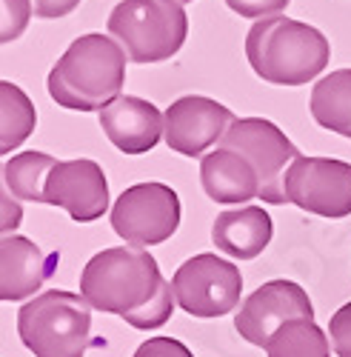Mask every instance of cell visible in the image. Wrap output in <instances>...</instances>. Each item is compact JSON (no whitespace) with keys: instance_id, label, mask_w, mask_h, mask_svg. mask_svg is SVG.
<instances>
[{"instance_id":"1","label":"cell","mask_w":351,"mask_h":357,"mask_svg":"<svg viewBox=\"0 0 351 357\" xmlns=\"http://www.w3.org/2000/svg\"><path fill=\"white\" fill-rule=\"evenodd\" d=\"M129 54L114 38L80 35L46 77L49 98L72 112H103L123 92Z\"/></svg>"},{"instance_id":"2","label":"cell","mask_w":351,"mask_h":357,"mask_svg":"<svg viewBox=\"0 0 351 357\" xmlns=\"http://www.w3.org/2000/svg\"><path fill=\"white\" fill-rule=\"evenodd\" d=\"M246 57L260 80L274 86H303L326 72L332 46L320 29L274 15L254 20L246 35Z\"/></svg>"},{"instance_id":"3","label":"cell","mask_w":351,"mask_h":357,"mask_svg":"<svg viewBox=\"0 0 351 357\" xmlns=\"http://www.w3.org/2000/svg\"><path fill=\"white\" fill-rule=\"evenodd\" d=\"M166 278L157 260L140 246H114L98 252L80 275V294L92 309L120 314L123 320L149 306Z\"/></svg>"},{"instance_id":"4","label":"cell","mask_w":351,"mask_h":357,"mask_svg":"<svg viewBox=\"0 0 351 357\" xmlns=\"http://www.w3.org/2000/svg\"><path fill=\"white\" fill-rule=\"evenodd\" d=\"M17 335L35 357H83L92 346V306L77 291L49 289L20 306Z\"/></svg>"},{"instance_id":"5","label":"cell","mask_w":351,"mask_h":357,"mask_svg":"<svg viewBox=\"0 0 351 357\" xmlns=\"http://www.w3.org/2000/svg\"><path fill=\"white\" fill-rule=\"evenodd\" d=\"M106 26L134 63L169 61L183 49L189 35L180 0H120Z\"/></svg>"},{"instance_id":"6","label":"cell","mask_w":351,"mask_h":357,"mask_svg":"<svg viewBox=\"0 0 351 357\" xmlns=\"http://www.w3.org/2000/svg\"><path fill=\"white\" fill-rule=\"evenodd\" d=\"M223 149L240 152L260 177V200L283 206L286 200V172L300 158L297 146L291 143L280 126L266 117H237L220 140Z\"/></svg>"},{"instance_id":"7","label":"cell","mask_w":351,"mask_h":357,"mask_svg":"<svg viewBox=\"0 0 351 357\" xmlns=\"http://www.w3.org/2000/svg\"><path fill=\"white\" fill-rule=\"evenodd\" d=\"M111 229L129 246L166 243L180 226V197L171 186L149 181L129 186L111 206Z\"/></svg>"},{"instance_id":"8","label":"cell","mask_w":351,"mask_h":357,"mask_svg":"<svg viewBox=\"0 0 351 357\" xmlns=\"http://www.w3.org/2000/svg\"><path fill=\"white\" fill-rule=\"evenodd\" d=\"M174 301L192 317H223L237 309L243 275L231 260L217 255H194L171 278Z\"/></svg>"},{"instance_id":"9","label":"cell","mask_w":351,"mask_h":357,"mask_svg":"<svg viewBox=\"0 0 351 357\" xmlns=\"http://www.w3.org/2000/svg\"><path fill=\"white\" fill-rule=\"evenodd\" d=\"M286 200L297 209L340 220L351 215V163L300 155L286 172Z\"/></svg>"},{"instance_id":"10","label":"cell","mask_w":351,"mask_h":357,"mask_svg":"<svg viewBox=\"0 0 351 357\" xmlns=\"http://www.w3.org/2000/svg\"><path fill=\"white\" fill-rule=\"evenodd\" d=\"M300 317L314 320V306L306 289L295 280H269L243 301L237 317H234V329L246 343L266 349L283 323Z\"/></svg>"},{"instance_id":"11","label":"cell","mask_w":351,"mask_h":357,"mask_svg":"<svg viewBox=\"0 0 351 357\" xmlns=\"http://www.w3.org/2000/svg\"><path fill=\"white\" fill-rule=\"evenodd\" d=\"M234 121L237 117L231 114L228 106L203 95H186L166 109L163 140L171 152L183 158H203V152H209L214 143L223 140Z\"/></svg>"},{"instance_id":"12","label":"cell","mask_w":351,"mask_h":357,"mask_svg":"<svg viewBox=\"0 0 351 357\" xmlns=\"http://www.w3.org/2000/svg\"><path fill=\"white\" fill-rule=\"evenodd\" d=\"M43 203L61 206L77 223H92L109 209V181L100 163L89 158L77 160H57L49 172Z\"/></svg>"},{"instance_id":"13","label":"cell","mask_w":351,"mask_h":357,"mask_svg":"<svg viewBox=\"0 0 351 357\" xmlns=\"http://www.w3.org/2000/svg\"><path fill=\"white\" fill-rule=\"evenodd\" d=\"M100 129L123 155H146L166 135V114L152 100L120 95L100 112Z\"/></svg>"},{"instance_id":"14","label":"cell","mask_w":351,"mask_h":357,"mask_svg":"<svg viewBox=\"0 0 351 357\" xmlns=\"http://www.w3.org/2000/svg\"><path fill=\"white\" fill-rule=\"evenodd\" d=\"M57 269V255L43 252L35 241L3 234L0 243V301L15 303L32 297Z\"/></svg>"},{"instance_id":"15","label":"cell","mask_w":351,"mask_h":357,"mask_svg":"<svg viewBox=\"0 0 351 357\" xmlns=\"http://www.w3.org/2000/svg\"><path fill=\"white\" fill-rule=\"evenodd\" d=\"M200 183L214 203H249L260 197V177L254 166L231 149H214L200 160Z\"/></svg>"},{"instance_id":"16","label":"cell","mask_w":351,"mask_h":357,"mask_svg":"<svg viewBox=\"0 0 351 357\" xmlns=\"http://www.w3.org/2000/svg\"><path fill=\"white\" fill-rule=\"evenodd\" d=\"M272 234H274V226L266 209L240 206V209H228L214 218L212 243L234 260H254L272 243Z\"/></svg>"},{"instance_id":"17","label":"cell","mask_w":351,"mask_h":357,"mask_svg":"<svg viewBox=\"0 0 351 357\" xmlns=\"http://www.w3.org/2000/svg\"><path fill=\"white\" fill-rule=\"evenodd\" d=\"M309 109L317 126L351 137V69H337L320 77L311 89Z\"/></svg>"},{"instance_id":"18","label":"cell","mask_w":351,"mask_h":357,"mask_svg":"<svg viewBox=\"0 0 351 357\" xmlns=\"http://www.w3.org/2000/svg\"><path fill=\"white\" fill-rule=\"evenodd\" d=\"M57 166V160L46 152H20L3 163V192H9L17 200L43 203L49 172Z\"/></svg>"},{"instance_id":"19","label":"cell","mask_w":351,"mask_h":357,"mask_svg":"<svg viewBox=\"0 0 351 357\" xmlns=\"http://www.w3.org/2000/svg\"><path fill=\"white\" fill-rule=\"evenodd\" d=\"M38 112L35 103L17 83L0 80V152H15V149L35 132Z\"/></svg>"},{"instance_id":"20","label":"cell","mask_w":351,"mask_h":357,"mask_svg":"<svg viewBox=\"0 0 351 357\" xmlns=\"http://www.w3.org/2000/svg\"><path fill=\"white\" fill-rule=\"evenodd\" d=\"M329 340L332 337L314 320L300 317L283 323L263 351L269 357H332Z\"/></svg>"},{"instance_id":"21","label":"cell","mask_w":351,"mask_h":357,"mask_svg":"<svg viewBox=\"0 0 351 357\" xmlns=\"http://www.w3.org/2000/svg\"><path fill=\"white\" fill-rule=\"evenodd\" d=\"M174 303H178V301H174V289H171V283L166 280L155 301L146 306V309L129 314L126 323L134 326V329H140V332H155V329H160L163 323H169V317L174 314Z\"/></svg>"},{"instance_id":"22","label":"cell","mask_w":351,"mask_h":357,"mask_svg":"<svg viewBox=\"0 0 351 357\" xmlns=\"http://www.w3.org/2000/svg\"><path fill=\"white\" fill-rule=\"evenodd\" d=\"M0 3H3V26H0V40L12 43V40H17L26 32L29 17L35 15V6H32V0H0Z\"/></svg>"},{"instance_id":"23","label":"cell","mask_w":351,"mask_h":357,"mask_svg":"<svg viewBox=\"0 0 351 357\" xmlns=\"http://www.w3.org/2000/svg\"><path fill=\"white\" fill-rule=\"evenodd\" d=\"M329 337L337 357H351V301L343 303L329 320Z\"/></svg>"},{"instance_id":"24","label":"cell","mask_w":351,"mask_h":357,"mask_svg":"<svg viewBox=\"0 0 351 357\" xmlns=\"http://www.w3.org/2000/svg\"><path fill=\"white\" fill-rule=\"evenodd\" d=\"M291 0H226V6L240 15V17H251V20H263V17H274L283 15L288 9Z\"/></svg>"},{"instance_id":"25","label":"cell","mask_w":351,"mask_h":357,"mask_svg":"<svg viewBox=\"0 0 351 357\" xmlns=\"http://www.w3.org/2000/svg\"><path fill=\"white\" fill-rule=\"evenodd\" d=\"M132 357H194L192 349L174 337H149L146 343L137 346Z\"/></svg>"},{"instance_id":"26","label":"cell","mask_w":351,"mask_h":357,"mask_svg":"<svg viewBox=\"0 0 351 357\" xmlns=\"http://www.w3.org/2000/svg\"><path fill=\"white\" fill-rule=\"evenodd\" d=\"M80 0H32L35 6V17H43V20H54V17H66L69 12L77 9Z\"/></svg>"},{"instance_id":"27","label":"cell","mask_w":351,"mask_h":357,"mask_svg":"<svg viewBox=\"0 0 351 357\" xmlns=\"http://www.w3.org/2000/svg\"><path fill=\"white\" fill-rule=\"evenodd\" d=\"M3 223H0V229H3V234H12L17 226H20V218H23V212H20V206H17V197H12L9 192H3Z\"/></svg>"},{"instance_id":"28","label":"cell","mask_w":351,"mask_h":357,"mask_svg":"<svg viewBox=\"0 0 351 357\" xmlns=\"http://www.w3.org/2000/svg\"><path fill=\"white\" fill-rule=\"evenodd\" d=\"M180 3H192V0H180Z\"/></svg>"}]
</instances>
